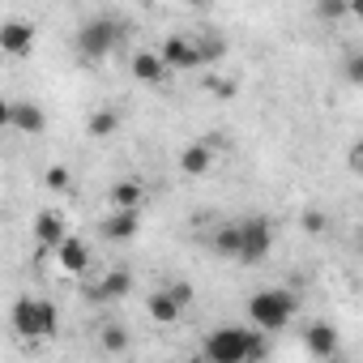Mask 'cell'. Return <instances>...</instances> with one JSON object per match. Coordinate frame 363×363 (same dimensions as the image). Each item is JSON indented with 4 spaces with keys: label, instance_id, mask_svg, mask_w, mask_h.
<instances>
[{
    "label": "cell",
    "instance_id": "1",
    "mask_svg": "<svg viewBox=\"0 0 363 363\" xmlns=\"http://www.w3.org/2000/svg\"><path fill=\"white\" fill-rule=\"evenodd\" d=\"M201 354L210 363H248V359H261L265 354V342L252 329H244V325H218V329L206 333Z\"/></svg>",
    "mask_w": 363,
    "mask_h": 363
},
{
    "label": "cell",
    "instance_id": "2",
    "mask_svg": "<svg viewBox=\"0 0 363 363\" xmlns=\"http://www.w3.org/2000/svg\"><path fill=\"white\" fill-rule=\"evenodd\" d=\"M295 312H299V299H295L291 291H282V286L252 291V299H248V320H252V329H261V333L286 329V325L295 320Z\"/></svg>",
    "mask_w": 363,
    "mask_h": 363
},
{
    "label": "cell",
    "instance_id": "3",
    "mask_svg": "<svg viewBox=\"0 0 363 363\" xmlns=\"http://www.w3.org/2000/svg\"><path fill=\"white\" fill-rule=\"evenodd\" d=\"M9 325H13V333H18V337L39 342V337H56V329H60V312H56V303H52V299L22 295V299L9 308Z\"/></svg>",
    "mask_w": 363,
    "mask_h": 363
},
{
    "label": "cell",
    "instance_id": "4",
    "mask_svg": "<svg viewBox=\"0 0 363 363\" xmlns=\"http://www.w3.org/2000/svg\"><path fill=\"white\" fill-rule=\"evenodd\" d=\"M77 56L82 60H107L120 43H124V26L116 22V18H90V22H82V30H77Z\"/></svg>",
    "mask_w": 363,
    "mask_h": 363
},
{
    "label": "cell",
    "instance_id": "5",
    "mask_svg": "<svg viewBox=\"0 0 363 363\" xmlns=\"http://www.w3.org/2000/svg\"><path fill=\"white\" fill-rule=\"evenodd\" d=\"M274 252V223L269 218H244L240 223V265H261Z\"/></svg>",
    "mask_w": 363,
    "mask_h": 363
},
{
    "label": "cell",
    "instance_id": "6",
    "mask_svg": "<svg viewBox=\"0 0 363 363\" xmlns=\"http://www.w3.org/2000/svg\"><path fill=\"white\" fill-rule=\"evenodd\" d=\"M35 22L30 18H5L0 22V56H9V60H26L35 52Z\"/></svg>",
    "mask_w": 363,
    "mask_h": 363
},
{
    "label": "cell",
    "instance_id": "7",
    "mask_svg": "<svg viewBox=\"0 0 363 363\" xmlns=\"http://www.w3.org/2000/svg\"><path fill=\"white\" fill-rule=\"evenodd\" d=\"M158 56H162V65H167L171 73H189V69H201V65H206L201 43H197V39H184V35H171V39L158 48Z\"/></svg>",
    "mask_w": 363,
    "mask_h": 363
},
{
    "label": "cell",
    "instance_id": "8",
    "mask_svg": "<svg viewBox=\"0 0 363 363\" xmlns=\"http://www.w3.org/2000/svg\"><path fill=\"white\" fill-rule=\"evenodd\" d=\"M128 291H133V274L128 269H107L99 282L86 286V299H94V303H120Z\"/></svg>",
    "mask_w": 363,
    "mask_h": 363
},
{
    "label": "cell",
    "instance_id": "9",
    "mask_svg": "<svg viewBox=\"0 0 363 363\" xmlns=\"http://www.w3.org/2000/svg\"><path fill=\"white\" fill-rule=\"evenodd\" d=\"M303 346H308L312 359H337L342 354V337H337V329L329 320H312L303 329Z\"/></svg>",
    "mask_w": 363,
    "mask_h": 363
},
{
    "label": "cell",
    "instance_id": "10",
    "mask_svg": "<svg viewBox=\"0 0 363 363\" xmlns=\"http://www.w3.org/2000/svg\"><path fill=\"white\" fill-rule=\"evenodd\" d=\"M52 252H56V265H60L65 274H73V278H82V274L90 269V248H86V240H77V235H65Z\"/></svg>",
    "mask_w": 363,
    "mask_h": 363
},
{
    "label": "cell",
    "instance_id": "11",
    "mask_svg": "<svg viewBox=\"0 0 363 363\" xmlns=\"http://www.w3.org/2000/svg\"><path fill=\"white\" fill-rule=\"evenodd\" d=\"M128 73H133V82H141V86H162V82L171 77V69L162 65L158 52H133Z\"/></svg>",
    "mask_w": 363,
    "mask_h": 363
},
{
    "label": "cell",
    "instance_id": "12",
    "mask_svg": "<svg viewBox=\"0 0 363 363\" xmlns=\"http://www.w3.org/2000/svg\"><path fill=\"white\" fill-rule=\"evenodd\" d=\"M141 231V210H111L103 223H99V235L120 244V240H133Z\"/></svg>",
    "mask_w": 363,
    "mask_h": 363
},
{
    "label": "cell",
    "instance_id": "13",
    "mask_svg": "<svg viewBox=\"0 0 363 363\" xmlns=\"http://www.w3.org/2000/svg\"><path fill=\"white\" fill-rule=\"evenodd\" d=\"M9 128H18V133H26V137H39V133L48 128V111H43L39 103H30V99H18L13 111H9Z\"/></svg>",
    "mask_w": 363,
    "mask_h": 363
},
{
    "label": "cell",
    "instance_id": "14",
    "mask_svg": "<svg viewBox=\"0 0 363 363\" xmlns=\"http://www.w3.org/2000/svg\"><path fill=\"white\" fill-rule=\"evenodd\" d=\"M65 235H69V227H65V214L60 210H39L35 214V240H39L43 252H52Z\"/></svg>",
    "mask_w": 363,
    "mask_h": 363
},
{
    "label": "cell",
    "instance_id": "15",
    "mask_svg": "<svg viewBox=\"0 0 363 363\" xmlns=\"http://www.w3.org/2000/svg\"><path fill=\"white\" fill-rule=\"evenodd\" d=\"M145 312H150L158 325H175L179 316H184V303H179V299H175V295L162 286V291H154V295L145 299Z\"/></svg>",
    "mask_w": 363,
    "mask_h": 363
},
{
    "label": "cell",
    "instance_id": "16",
    "mask_svg": "<svg viewBox=\"0 0 363 363\" xmlns=\"http://www.w3.org/2000/svg\"><path fill=\"white\" fill-rule=\"evenodd\" d=\"M107 201H111V210H141V201H145L141 179H116L107 189Z\"/></svg>",
    "mask_w": 363,
    "mask_h": 363
},
{
    "label": "cell",
    "instance_id": "17",
    "mask_svg": "<svg viewBox=\"0 0 363 363\" xmlns=\"http://www.w3.org/2000/svg\"><path fill=\"white\" fill-rule=\"evenodd\" d=\"M210 167H214V150L206 141H193V145L179 150V171L184 175H206Z\"/></svg>",
    "mask_w": 363,
    "mask_h": 363
},
{
    "label": "cell",
    "instance_id": "18",
    "mask_svg": "<svg viewBox=\"0 0 363 363\" xmlns=\"http://www.w3.org/2000/svg\"><path fill=\"white\" fill-rule=\"evenodd\" d=\"M116 128H120V111L116 107H99V111L86 116V133L90 137H111Z\"/></svg>",
    "mask_w": 363,
    "mask_h": 363
},
{
    "label": "cell",
    "instance_id": "19",
    "mask_svg": "<svg viewBox=\"0 0 363 363\" xmlns=\"http://www.w3.org/2000/svg\"><path fill=\"white\" fill-rule=\"evenodd\" d=\"M210 244H214V252H218V257L235 261V257H240V223H223V227L214 231V240H210Z\"/></svg>",
    "mask_w": 363,
    "mask_h": 363
},
{
    "label": "cell",
    "instance_id": "20",
    "mask_svg": "<svg viewBox=\"0 0 363 363\" xmlns=\"http://www.w3.org/2000/svg\"><path fill=\"white\" fill-rule=\"evenodd\" d=\"M43 184H48L52 193H65V189L73 184V175H69V167H48V171H43Z\"/></svg>",
    "mask_w": 363,
    "mask_h": 363
},
{
    "label": "cell",
    "instance_id": "21",
    "mask_svg": "<svg viewBox=\"0 0 363 363\" xmlns=\"http://www.w3.org/2000/svg\"><path fill=\"white\" fill-rule=\"evenodd\" d=\"M103 350H111V354L128 350V333H124L120 325H107V329H103Z\"/></svg>",
    "mask_w": 363,
    "mask_h": 363
},
{
    "label": "cell",
    "instance_id": "22",
    "mask_svg": "<svg viewBox=\"0 0 363 363\" xmlns=\"http://www.w3.org/2000/svg\"><path fill=\"white\" fill-rule=\"evenodd\" d=\"M320 18H325V22H346V18H350L346 0H320Z\"/></svg>",
    "mask_w": 363,
    "mask_h": 363
},
{
    "label": "cell",
    "instance_id": "23",
    "mask_svg": "<svg viewBox=\"0 0 363 363\" xmlns=\"http://www.w3.org/2000/svg\"><path fill=\"white\" fill-rule=\"evenodd\" d=\"M346 82H350V86H363V56H359V52L346 56Z\"/></svg>",
    "mask_w": 363,
    "mask_h": 363
},
{
    "label": "cell",
    "instance_id": "24",
    "mask_svg": "<svg viewBox=\"0 0 363 363\" xmlns=\"http://www.w3.org/2000/svg\"><path fill=\"white\" fill-rule=\"evenodd\" d=\"M325 227H329V218H325L320 210H308V214H303V231H308V235H320Z\"/></svg>",
    "mask_w": 363,
    "mask_h": 363
},
{
    "label": "cell",
    "instance_id": "25",
    "mask_svg": "<svg viewBox=\"0 0 363 363\" xmlns=\"http://www.w3.org/2000/svg\"><path fill=\"white\" fill-rule=\"evenodd\" d=\"M167 291H171V295H175V299H179V303H184V308H189V303H193V286H189V282H171V286H167Z\"/></svg>",
    "mask_w": 363,
    "mask_h": 363
},
{
    "label": "cell",
    "instance_id": "26",
    "mask_svg": "<svg viewBox=\"0 0 363 363\" xmlns=\"http://www.w3.org/2000/svg\"><path fill=\"white\" fill-rule=\"evenodd\" d=\"M210 94L214 99H235V82H210Z\"/></svg>",
    "mask_w": 363,
    "mask_h": 363
},
{
    "label": "cell",
    "instance_id": "27",
    "mask_svg": "<svg viewBox=\"0 0 363 363\" xmlns=\"http://www.w3.org/2000/svg\"><path fill=\"white\" fill-rule=\"evenodd\" d=\"M9 111H13V103L0 99V128H9Z\"/></svg>",
    "mask_w": 363,
    "mask_h": 363
}]
</instances>
